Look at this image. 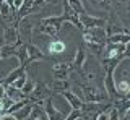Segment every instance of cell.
I'll use <instances>...</instances> for the list:
<instances>
[{
    "label": "cell",
    "mask_w": 130,
    "mask_h": 120,
    "mask_svg": "<svg viewBox=\"0 0 130 120\" xmlns=\"http://www.w3.org/2000/svg\"><path fill=\"white\" fill-rule=\"evenodd\" d=\"M3 44H5V41H3V37H0V47H2Z\"/></svg>",
    "instance_id": "33"
},
{
    "label": "cell",
    "mask_w": 130,
    "mask_h": 120,
    "mask_svg": "<svg viewBox=\"0 0 130 120\" xmlns=\"http://www.w3.org/2000/svg\"><path fill=\"white\" fill-rule=\"evenodd\" d=\"M0 60H3V57H2V50H0Z\"/></svg>",
    "instance_id": "34"
},
{
    "label": "cell",
    "mask_w": 130,
    "mask_h": 120,
    "mask_svg": "<svg viewBox=\"0 0 130 120\" xmlns=\"http://www.w3.org/2000/svg\"><path fill=\"white\" fill-rule=\"evenodd\" d=\"M116 89H117V97H124L130 91V81H127L125 78H120L119 81L116 79Z\"/></svg>",
    "instance_id": "20"
},
{
    "label": "cell",
    "mask_w": 130,
    "mask_h": 120,
    "mask_svg": "<svg viewBox=\"0 0 130 120\" xmlns=\"http://www.w3.org/2000/svg\"><path fill=\"white\" fill-rule=\"evenodd\" d=\"M26 120H49V118H47V114L44 110V107L38 106V104H32V110Z\"/></svg>",
    "instance_id": "19"
},
{
    "label": "cell",
    "mask_w": 130,
    "mask_h": 120,
    "mask_svg": "<svg viewBox=\"0 0 130 120\" xmlns=\"http://www.w3.org/2000/svg\"><path fill=\"white\" fill-rule=\"evenodd\" d=\"M63 120H81V110L72 109V112H68L67 117H65Z\"/></svg>",
    "instance_id": "26"
},
{
    "label": "cell",
    "mask_w": 130,
    "mask_h": 120,
    "mask_svg": "<svg viewBox=\"0 0 130 120\" xmlns=\"http://www.w3.org/2000/svg\"><path fill=\"white\" fill-rule=\"evenodd\" d=\"M52 96H54V93L47 88L46 83L36 81V86H34V89H32V93L28 96V99H29L32 104H36L39 101H46L47 97H52Z\"/></svg>",
    "instance_id": "4"
},
{
    "label": "cell",
    "mask_w": 130,
    "mask_h": 120,
    "mask_svg": "<svg viewBox=\"0 0 130 120\" xmlns=\"http://www.w3.org/2000/svg\"><path fill=\"white\" fill-rule=\"evenodd\" d=\"M81 34H83V44H106L107 42V33H106L104 26L83 29Z\"/></svg>",
    "instance_id": "3"
},
{
    "label": "cell",
    "mask_w": 130,
    "mask_h": 120,
    "mask_svg": "<svg viewBox=\"0 0 130 120\" xmlns=\"http://www.w3.org/2000/svg\"><path fill=\"white\" fill-rule=\"evenodd\" d=\"M86 58H88L86 47H85V44H80V46L76 47L75 57H73V60L70 62V67H72V70H81V67L85 65Z\"/></svg>",
    "instance_id": "9"
},
{
    "label": "cell",
    "mask_w": 130,
    "mask_h": 120,
    "mask_svg": "<svg viewBox=\"0 0 130 120\" xmlns=\"http://www.w3.org/2000/svg\"><path fill=\"white\" fill-rule=\"evenodd\" d=\"M107 42H112V44H127V42H130V33L125 29V33L111 34V36H107Z\"/></svg>",
    "instance_id": "17"
},
{
    "label": "cell",
    "mask_w": 130,
    "mask_h": 120,
    "mask_svg": "<svg viewBox=\"0 0 130 120\" xmlns=\"http://www.w3.org/2000/svg\"><path fill=\"white\" fill-rule=\"evenodd\" d=\"M47 88L52 91L54 94H59L62 91H67L72 88V79H57V78H52L51 81H46Z\"/></svg>",
    "instance_id": "11"
},
{
    "label": "cell",
    "mask_w": 130,
    "mask_h": 120,
    "mask_svg": "<svg viewBox=\"0 0 130 120\" xmlns=\"http://www.w3.org/2000/svg\"><path fill=\"white\" fill-rule=\"evenodd\" d=\"M65 49H67V46L60 39H54V41H51L47 44V52L51 55H62L65 52Z\"/></svg>",
    "instance_id": "14"
},
{
    "label": "cell",
    "mask_w": 130,
    "mask_h": 120,
    "mask_svg": "<svg viewBox=\"0 0 130 120\" xmlns=\"http://www.w3.org/2000/svg\"><path fill=\"white\" fill-rule=\"evenodd\" d=\"M2 37H3V41H5V44H11V46H18V44H21L16 26H5V28H3Z\"/></svg>",
    "instance_id": "13"
},
{
    "label": "cell",
    "mask_w": 130,
    "mask_h": 120,
    "mask_svg": "<svg viewBox=\"0 0 130 120\" xmlns=\"http://www.w3.org/2000/svg\"><path fill=\"white\" fill-rule=\"evenodd\" d=\"M122 58H130V42L125 44V49H124V54H122Z\"/></svg>",
    "instance_id": "27"
},
{
    "label": "cell",
    "mask_w": 130,
    "mask_h": 120,
    "mask_svg": "<svg viewBox=\"0 0 130 120\" xmlns=\"http://www.w3.org/2000/svg\"><path fill=\"white\" fill-rule=\"evenodd\" d=\"M96 120H109V110H104V112H101V114L96 117Z\"/></svg>",
    "instance_id": "29"
},
{
    "label": "cell",
    "mask_w": 130,
    "mask_h": 120,
    "mask_svg": "<svg viewBox=\"0 0 130 120\" xmlns=\"http://www.w3.org/2000/svg\"><path fill=\"white\" fill-rule=\"evenodd\" d=\"M34 86H36V81H34V79H32V78H29V76H28L26 83H24V86L21 88L23 94H24V96H26V97H28V96H29V94L32 93V89H34Z\"/></svg>",
    "instance_id": "24"
},
{
    "label": "cell",
    "mask_w": 130,
    "mask_h": 120,
    "mask_svg": "<svg viewBox=\"0 0 130 120\" xmlns=\"http://www.w3.org/2000/svg\"><path fill=\"white\" fill-rule=\"evenodd\" d=\"M70 73H72L70 62H57V63H54V67H52V78L70 79Z\"/></svg>",
    "instance_id": "7"
},
{
    "label": "cell",
    "mask_w": 130,
    "mask_h": 120,
    "mask_svg": "<svg viewBox=\"0 0 130 120\" xmlns=\"http://www.w3.org/2000/svg\"><path fill=\"white\" fill-rule=\"evenodd\" d=\"M28 76H29V75H28V71H24V73L21 75V76L20 78H16L13 83H11V85H13L16 89H21V88L24 86V83H26V79H28Z\"/></svg>",
    "instance_id": "25"
},
{
    "label": "cell",
    "mask_w": 130,
    "mask_h": 120,
    "mask_svg": "<svg viewBox=\"0 0 130 120\" xmlns=\"http://www.w3.org/2000/svg\"><path fill=\"white\" fill-rule=\"evenodd\" d=\"M122 120H130V107L124 112V115H122Z\"/></svg>",
    "instance_id": "31"
},
{
    "label": "cell",
    "mask_w": 130,
    "mask_h": 120,
    "mask_svg": "<svg viewBox=\"0 0 130 120\" xmlns=\"http://www.w3.org/2000/svg\"><path fill=\"white\" fill-rule=\"evenodd\" d=\"M24 71H26V68H24V67H20V65H18L15 70L8 71V73L5 75V78L2 79V83H3V85H11V83H13L16 78H20V76H21Z\"/></svg>",
    "instance_id": "16"
},
{
    "label": "cell",
    "mask_w": 130,
    "mask_h": 120,
    "mask_svg": "<svg viewBox=\"0 0 130 120\" xmlns=\"http://www.w3.org/2000/svg\"><path fill=\"white\" fill-rule=\"evenodd\" d=\"M112 107V101L103 102H85L81 107V120H96V117L104 110H109Z\"/></svg>",
    "instance_id": "2"
},
{
    "label": "cell",
    "mask_w": 130,
    "mask_h": 120,
    "mask_svg": "<svg viewBox=\"0 0 130 120\" xmlns=\"http://www.w3.org/2000/svg\"><path fill=\"white\" fill-rule=\"evenodd\" d=\"M78 18H80V23H81V26H83V29L98 28V26H106V18H103V16H94V15L81 13V15H78Z\"/></svg>",
    "instance_id": "6"
},
{
    "label": "cell",
    "mask_w": 130,
    "mask_h": 120,
    "mask_svg": "<svg viewBox=\"0 0 130 120\" xmlns=\"http://www.w3.org/2000/svg\"><path fill=\"white\" fill-rule=\"evenodd\" d=\"M124 97H125V99H127V101H130V91H128V93H127V94H125V96H124Z\"/></svg>",
    "instance_id": "32"
},
{
    "label": "cell",
    "mask_w": 130,
    "mask_h": 120,
    "mask_svg": "<svg viewBox=\"0 0 130 120\" xmlns=\"http://www.w3.org/2000/svg\"><path fill=\"white\" fill-rule=\"evenodd\" d=\"M44 110H46L49 120H63L67 117V112L55 109V106L52 104V97H47L46 101H44Z\"/></svg>",
    "instance_id": "10"
},
{
    "label": "cell",
    "mask_w": 130,
    "mask_h": 120,
    "mask_svg": "<svg viewBox=\"0 0 130 120\" xmlns=\"http://www.w3.org/2000/svg\"><path fill=\"white\" fill-rule=\"evenodd\" d=\"M62 8H63V11H62L63 21L70 23L73 28H76V29H80V31L83 29V26H81V23H80V18H78V13H76L70 5H68L67 0H63V2H62Z\"/></svg>",
    "instance_id": "5"
},
{
    "label": "cell",
    "mask_w": 130,
    "mask_h": 120,
    "mask_svg": "<svg viewBox=\"0 0 130 120\" xmlns=\"http://www.w3.org/2000/svg\"><path fill=\"white\" fill-rule=\"evenodd\" d=\"M3 97H7V91H5V85L0 81V101H2Z\"/></svg>",
    "instance_id": "30"
},
{
    "label": "cell",
    "mask_w": 130,
    "mask_h": 120,
    "mask_svg": "<svg viewBox=\"0 0 130 120\" xmlns=\"http://www.w3.org/2000/svg\"><path fill=\"white\" fill-rule=\"evenodd\" d=\"M5 91H7V97H10L13 102L21 101V99L26 97V96L23 94V91L21 89H16L13 85H5Z\"/></svg>",
    "instance_id": "18"
},
{
    "label": "cell",
    "mask_w": 130,
    "mask_h": 120,
    "mask_svg": "<svg viewBox=\"0 0 130 120\" xmlns=\"http://www.w3.org/2000/svg\"><path fill=\"white\" fill-rule=\"evenodd\" d=\"M0 120H18V118L15 117V114H8V112H7V114L0 115Z\"/></svg>",
    "instance_id": "28"
},
{
    "label": "cell",
    "mask_w": 130,
    "mask_h": 120,
    "mask_svg": "<svg viewBox=\"0 0 130 120\" xmlns=\"http://www.w3.org/2000/svg\"><path fill=\"white\" fill-rule=\"evenodd\" d=\"M67 2H68V5H70V7H72V8L75 10L78 15H81V13H88L81 0H67Z\"/></svg>",
    "instance_id": "22"
},
{
    "label": "cell",
    "mask_w": 130,
    "mask_h": 120,
    "mask_svg": "<svg viewBox=\"0 0 130 120\" xmlns=\"http://www.w3.org/2000/svg\"><path fill=\"white\" fill-rule=\"evenodd\" d=\"M81 88L83 93V101L85 102H103V101H111L109 94L106 93L104 86H98V85H91V83H83L78 85Z\"/></svg>",
    "instance_id": "1"
},
{
    "label": "cell",
    "mask_w": 130,
    "mask_h": 120,
    "mask_svg": "<svg viewBox=\"0 0 130 120\" xmlns=\"http://www.w3.org/2000/svg\"><path fill=\"white\" fill-rule=\"evenodd\" d=\"M15 49H16V46H11V44H3V46L0 47V50H2V57L3 58L15 57Z\"/></svg>",
    "instance_id": "23"
},
{
    "label": "cell",
    "mask_w": 130,
    "mask_h": 120,
    "mask_svg": "<svg viewBox=\"0 0 130 120\" xmlns=\"http://www.w3.org/2000/svg\"><path fill=\"white\" fill-rule=\"evenodd\" d=\"M59 96H62V97L65 99V101L68 102V106L72 107V109H75V110H81V107H83V104L85 101L81 97H78L75 93H72L70 89H67V91H62V93H59Z\"/></svg>",
    "instance_id": "12"
},
{
    "label": "cell",
    "mask_w": 130,
    "mask_h": 120,
    "mask_svg": "<svg viewBox=\"0 0 130 120\" xmlns=\"http://www.w3.org/2000/svg\"><path fill=\"white\" fill-rule=\"evenodd\" d=\"M15 57L18 58V65H20V67H24V68H26L28 47H26V44H24V42H21V44H18V46H16V49H15Z\"/></svg>",
    "instance_id": "15"
},
{
    "label": "cell",
    "mask_w": 130,
    "mask_h": 120,
    "mask_svg": "<svg viewBox=\"0 0 130 120\" xmlns=\"http://www.w3.org/2000/svg\"><path fill=\"white\" fill-rule=\"evenodd\" d=\"M26 47H28L26 68H28V65H31V63L39 62V60H44V58H46V54L42 52V49H41L39 46H36V44H32V42H28V44H26Z\"/></svg>",
    "instance_id": "8"
},
{
    "label": "cell",
    "mask_w": 130,
    "mask_h": 120,
    "mask_svg": "<svg viewBox=\"0 0 130 120\" xmlns=\"http://www.w3.org/2000/svg\"><path fill=\"white\" fill-rule=\"evenodd\" d=\"M31 110H32V102L29 101V102L26 104V106H23L21 109H18V110L15 112V117L18 118V120H26L28 117H29Z\"/></svg>",
    "instance_id": "21"
}]
</instances>
